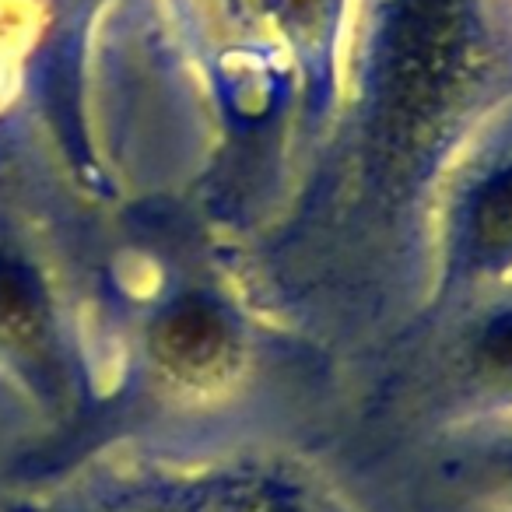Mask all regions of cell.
<instances>
[{
    "label": "cell",
    "instance_id": "6da1fadb",
    "mask_svg": "<svg viewBox=\"0 0 512 512\" xmlns=\"http://www.w3.org/2000/svg\"><path fill=\"white\" fill-rule=\"evenodd\" d=\"M355 106L369 246H432L449 176L512 109V15L498 0H379Z\"/></svg>",
    "mask_w": 512,
    "mask_h": 512
},
{
    "label": "cell",
    "instance_id": "7a4b0ae2",
    "mask_svg": "<svg viewBox=\"0 0 512 512\" xmlns=\"http://www.w3.org/2000/svg\"><path fill=\"white\" fill-rule=\"evenodd\" d=\"M432 274L428 299L439 309L512 278V109L467 151L442 190Z\"/></svg>",
    "mask_w": 512,
    "mask_h": 512
},
{
    "label": "cell",
    "instance_id": "3957f363",
    "mask_svg": "<svg viewBox=\"0 0 512 512\" xmlns=\"http://www.w3.org/2000/svg\"><path fill=\"white\" fill-rule=\"evenodd\" d=\"M432 383L453 425L512 414V278L442 309Z\"/></svg>",
    "mask_w": 512,
    "mask_h": 512
},
{
    "label": "cell",
    "instance_id": "277c9868",
    "mask_svg": "<svg viewBox=\"0 0 512 512\" xmlns=\"http://www.w3.org/2000/svg\"><path fill=\"white\" fill-rule=\"evenodd\" d=\"M460 449L449 460L453 484L495 512H512V414L453 425Z\"/></svg>",
    "mask_w": 512,
    "mask_h": 512
},
{
    "label": "cell",
    "instance_id": "5b68a950",
    "mask_svg": "<svg viewBox=\"0 0 512 512\" xmlns=\"http://www.w3.org/2000/svg\"><path fill=\"white\" fill-rule=\"evenodd\" d=\"M155 348L165 365L183 376H207L232 365L235 330L225 313L204 302H179L158 320Z\"/></svg>",
    "mask_w": 512,
    "mask_h": 512
},
{
    "label": "cell",
    "instance_id": "8992f818",
    "mask_svg": "<svg viewBox=\"0 0 512 512\" xmlns=\"http://www.w3.org/2000/svg\"><path fill=\"white\" fill-rule=\"evenodd\" d=\"M39 330V299L18 267H0V334L29 341Z\"/></svg>",
    "mask_w": 512,
    "mask_h": 512
}]
</instances>
